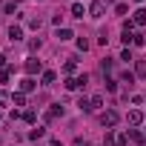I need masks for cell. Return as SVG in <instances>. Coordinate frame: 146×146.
I'll return each instance as SVG.
<instances>
[{"label":"cell","mask_w":146,"mask_h":146,"mask_svg":"<svg viewBox=\"0 0 146 146\" xmlns=\"http://www.w3.org/2000/svg\"><path fill=\"white\" fill-rule=\"evenodd\" d=\"M106 92H117V80H112V78H106Z\"/></svg>","instance_id":"4316f807"},{"label":"cell","mask_w":146,"mask_h":146,"mask_svg":"<svg viewBox=\"0 0 146 146\" xmlns=\"http://www.w3.org/2000/svg\"><path fill=\"white\" fill-rule=\"evenodd\" d=\"M78 49L86 52V49H89V40H86V37H78Z\"/></svg>","instance_id":"83f0119b"},{"label":"cell","mask_w":146,"mask_h":146,"mask_svg":"<svg viewBox=\"0 0 146 146\" xmlns=\"http://www.w3.org/2000/svg\"><path fill=\"white\" fill-rule=\"evenodd\" d=\"M135 3H143V0H135Z\"/></svg>","instance_id":"e575fe53"},{"label":"cell","mask_w":146,"mask_h":146,"mask_svg":"<svg viewBox=\"0 0 146 146\" xmlns=\"http://www.w3.org/2000/svg\"><path fill=\"white\" fill-rule=\"evenodd\" d=\"M54 80H57V72H52V69H49V72H43V75H40V83H43V86H52Z\"/></svg>","instance_id":"52a82bcc"},{"label":"cell","mask_w":146,"mask_h":146,"mask_svg":"<svg viewBox=\"0 0 146 146\" xmlns=\"http://www.w3.org/2000/svg\"><path fill=\"white\" fill-rule=\"evenodd\" d=\"M129 137L135 143H146V132H140V129H129Z\"/></svg>","instance_id":"7c38bea8"},{"label":"cell","mask_w":146,"mask_h":146,"mask_svg":"<svg viewBox=\"0 0 146 146\" xmlns=\"http://www.w3.org/2000/svg\"><path fill=\"white\" fill-rule=\"evenodd\" d=\"M89 103H92V112L103 109V95H95V98H89Z\"/></svg>","instance_id":"2e32d148"},{"label":"cell","mask_w":146,"mask_h":146,"mask_svg":"<svg viewBox=\"0 0 146 146\" xmlns=\"http://www.w3.org/2000/svg\"><path fill=\"white\" fill-rule=\"evenodd\" d=\"M35 86H37V83H35V78H26V80H20V92H23V95H26V92H35Z\"/></svg>","instance_id":"8fae6325"},{"label":"cell","mask_w":146,"mask_h":146,"mask_svg":"<svg viewBox=\"0 0 146 146\" xmlns=\"http://www.w3.org/2000/svg\"><path fill=\"white\" fill-rule=\"evenodd\" d=\"M78 109H80V112H92V103H89V98H80V100H78Z\"/></svg>","instance_id":"44dd1931"},{"label":"cell","mask_w":146,"mask_h":146,"mask_svg":"<svg viewBox=\"0 0 146 146\" xmlns=\"http://www.w3.org/2000/svg\"><path fill=\"white\" fill-rule=\"evenodd\" d=\"M23 120L32 123V126H37V112H35V109H26V112H23Z\"/></svg>","instance_id":"5bb4252c"},{"label":"cell","mask_w":146,"mask_h":146,"mask_svg":"<svg viewBox=\"0 0 146 146\" xmlns=\"http://www.w3.org/2000/svg\"><path fill=\"white\" fill-rule=\"evenodd\" d=\"M135 78H146V60H135Z\"/></svg>","instance_id":"4fadbf2b"},{"label":"cell","mask_w":146,"mask_h":146,"mask_svg":"<svg viewBox=\"0 0 146 146\" xmlns=\"http://www.w3.org/2000/svg\"><path fill=\"white\" fill-rule=\"evenodd\" d=\"M135 17H132V23L135 26H146V9H137V12H132Z\"/></svg>","instance_id":"9c48e42d"},{"label":"cell","mask_w":146,"mask_h":146,"mask_svg":"<svg viewBox=\"0 0 146 146\" xmlns=\"http://www.w3.org/2000/svg\"><path fill=\"white\" fill-rule=\"evenodd\" d=\"M40 137H46V129H43V126H35V129L29 132V140H40Z\"/></svg>","instance_id":"9a60e30c"},{"label":"cell","mask_w":146,"mask_h":146,"mask_svg":"<svg viewBox=\"0 0 146 146\" xmlns=\"http://www.w3.org/2000/svg\"><path fill=\"white\" fill-rule=\"evenodd\" d=\"M9 40H12V43L23 40V29H20V26H9Z\"/></svg>","instance_id":"ba28073f"},{"label":"cell","mask_w":146,"mask_h":146,"mask_svg":"<svg viewBox=\"0 0 146 146\" xmlns=\"http://www.w3.org/2000/svg\"><path fill=\"white\" fill-rule=\"evenodd\" d=\"M63 72H66V75L72 78V75H75V72H78V63H75V60H66V66H63Z\"/></svg>","instance_id":"ffe728a7"},{"label":"cell","mask_w":146,"mask_h":146,"mask_svg":"<svg viewBox=\"0 0 146 146\" xmlns=\"http://www.w3.org/2000/svg\"><path fill=\"white\" fill-rule=\"evenodd\" d=\"M23 69H26V75H29V78H35V75H43V63H40L37 57H29Z\"/></svg>","instance_id":"3957f363"},{"label":"cell","mask_w":146,"mask_h":146,"mask_svg":"<svg viewBox=\"0 0 146 146\" xmlns=\"http://www.w3.org/2000/svg\"><path fill=\"white\" fill-rule=\"evenodd\" d=\"M40 46H43V40H40V37H32V40H29V49H32V52H37Z\"/></svg>","instance_id":"d4e9b609"},{"label":"cell","mask_w":146,"mask_h":146,"mask_svg":"<svg viewBox=\"0 0 146 146\" xmlns=\"http://www.w3.org/2000/svg\"><path fill=\"white\" fill-rule=\"evenodd\" d=\"M115 15H120V17L129 15V6H126V3H115Z\"/></svg>","instance_id":"cb8c5ba5"},{"label":"cell","mask_w":146,"mask_h":146,"mask_svg":"<svg viewBox=\"0 0 146 146\" xmlns=\"http://www.w3.org/2000/svg\"><path fill=\"white\" fill-rule=\"evenodd\" d=\"M9 75H12V69H3V72H0V83H9Z\"/></svg>","instance_id":"f1b7e54d"},{"label":"cell","mask_w":146,"mask_h":146,"mask_svg":"<svg viewBox=\"0 0 146 146\" xmlns=\"http://www.w3.org/2000/svg\"><path fill=\"white\" fill-rule=\"evenodd\" d=\"M29 29H35V32H37V29H40V17H32V20H29Z\"/></svg>","instance_id":"f546056e"},{"label":"cell","mask_w":146,"mask_h":146,"mask_svg":"<svg viewBox=\"0 0 146 146\" xmlns=\"http://www.w3.org/2000/svg\"><path fill=\"white\" fill-rule=\"evenodd\" d=\"M143 120H146V117H143L140 109H129V115H126V123H129V126H140Z\"/></svg>","instance_id":"5b68a950"},{"label":"cell","mask_w":146,"mask_h":146,"mask_svg":"<svg viewBox=\"0 0 146 146\" xmlns=\"http://www.w3.org/2000/svg\"><path fill=\"white\" fill-rule=\"evenodd\" d=\"M103 12H106V3H103V0H92V6H89V17L100 20V17H103Z\"/></svg>","instance_id":"277c9868"},{"label":"cell","mask_w":146,"mask_h":146,"mask_svg":"<svg viewBox=\"0 0 146 146\" xmlns=\"http://www.w3.org/2000/svg\"><path fill=\"white\" fill-rule=\"evenodd\" d=\"M115 143H117V146H129V132H120V135H115Z\"/></svg>","instance_id":"d6986e66"},{"label":"cell","mask_w":146,"mask_h":146,"mask_svg":"<svg viewBox=\"0 0 146 146\" xmlns=\"http://www.w3.org/2000/svg\"><path fill=\"white\" fill-rule=\"evenodd\" d=\"M117 120H120V115H117L115 109H106V112H100V126H106V129H115V126H117Z\"/></svg>","instance_id":"7a4b0ae2"},{"label":"cell","mask_w":146,"mask_h":146,"mask_svg":"<svg viewBox=\"0 0 146 146\" xmlns=\"http://www.w3.org/2000/svg\"><path fill=\"white\" fill-rule=\"evenodd\" d=\"M12 103H15V106H26V95H23V92H15V95H12Z\"/></svg>","instance_id":"ac0fdd59"},{"label":"cell","mask_w":146,"mask_h":146,"mask_svg":"<svg viewBox=\"0 0 146 146\" xmlns=\"http://www.w3.org/2000/svg\"><path fill=\"white\" fill-rule=\"evenodd\" d=\"M86 83H89V75H75V78H66L63 86H66L69 92H78V89H83Z\"/></svg>","instance_id":"6da1fadb"},{"label":"cell","mask_w":146,"mask_h":146,"mask_svg":"<svg viewBox=\"0 0 146 146\" xmlns=\"http://www.w3.org/2000/svg\"><path fill=\"white\" fill-rule=\"evenodd\" d=\"M103 3H115V0H103Z\"/></svg>","instance_id":"836d02e7"},{"label":"cell","mask_w":146,"mask_h":146,"mask_svg":"<svg viewBox=\"0 0 146 146\" xmlns=\"http://www.w3.org/2000/svg\"><path fill=\"white\" fill-rule=\"evenodd\" d=\"M0 120H3V112H0Z\"/></svg>","instance_id":"d590c367"},{"label":"cell","mask_w":146,"mask_h":146,"mask_svg":"<svg viewBox=\"0 0 146 146\" xmlns=\"http://www.w3.org/2000/svg\"><path fill=\"white\" fill-rule=\"evenodd\" d=\"M0 69H6V54H0Z\"/></svg>","instance_id":"d6a6232c"},{"label":"cell","mask_w":146,"mask_h":146,"mask_svg":"<svg viewBox=\"0 0 146 146\" xmlns=\"http://www.w3.org/2000/svg\"><path fill=\"white\" fill-rule=\"evenodd\" d=\"M54 117H63V103H52V109L46 112V120H54Z\"/></svg>","instance_id":"8992f818"},{"label":"cell","mask_w":146,"mask_h":146,"mask_svg":"<svg viewBox=\"0 0 146 146\" xmlns=\"http://www.w3.org/2000/svg\"><path fill=\"white\" fill-rule=\"evenodd\" d=\"M112 66H115V63H112L109 57H103V60H100V69H103V75H109V72H112Z\"/></svg>","instance_id":"603a6c76"},{"label":"cell","mask_w":146,"mask_h":146,"mask_svg":"<svg viewBox=\"0 0 146 146\" xmlns=\"http://www.w3.org/2000/svg\"><path fill=\"white\" fill-rule=\"evenodd\" d=\"M120 60H132V49H123L120 52Z\"/></svg>","instance_id":"4dcf8cb0"},{"label":"cell","mask_w":146,"mask_h":146,"mask_svg":"<svg viewBox=\"0 0 146 146\" xmlns=\"http://www.w3.org/2000/svg\"><path fill=\"white\" fill-rule=\"evenodd\" d=\"M54 37H57V40H72V37H75V35H72V29H66V26H63V29L57 26V32H54Z\"/></svg>","instance_id":"30bf717a"},{"label":"cell","mask_w":146,"mask_h":146,"mask_svg":"<svg viewBox=\"0 0 146 146\" xmlns=\"http://www.w3.org/2000/svg\"><path fill=\"white\" fill-rule=\"evenodd\" d=\"M83 15H86L83 3H72V17H83Z\"/></svg>","instance_id":"e0dca14e"},{"label":"cell","mask_w":146,"mask_h":146,"mask_svg":"<svg viewBox=\"0 0 146 146\" xmlns=\"http://www.w3.org/2000/svg\"><path fill=\"white\" fill-rule=\"evenodd\" d=\"M132 43H135V46H143V43H146V37H143V35H137V32H135V35H132Z\"/></svg>","instance_id":"484cf974"},{"label":"cell","mask_w":146,"mask_h":146,"mask_svg":"<svg viewBox=\"0 0 146 146\" xmlns=\"http://www.w3.org/2000/svg\"><path fill=\"white\" fill-rule=\"evenodd\" d=\"M6 100H9V98H6V92H0V106H6Z\"/></svg>","instance_id":"1f68e13d"},{"label":"cell","mask_w":146,"mask_h":146,"mask_svg":"<svg viewBox=\"0 0 146 146\" xmlns=\"http://www.w3.org/2000/svg\"><path fill=\"white\" fill-rule=\"evenodd\" d=\"M120 83H135V72H123V75H120Z\"/></svg>","instance_id":"7402d4cb"}]
</instances>
